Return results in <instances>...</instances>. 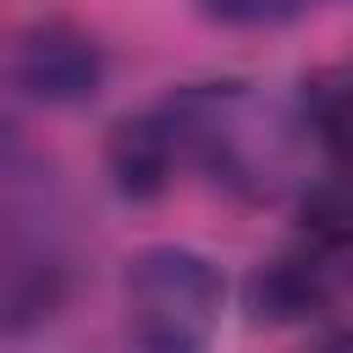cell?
I'll return each instance as SVG.
<instances>
[{
  "instance_id": "1",
  "label": "cell",
  "mask_w": 353,
  "mask_h": 353,
  "mask_svg": "<svg viewBox=\"0 0 353 353\" xmlns=\"http://www.w3.org/2000/svg\"><path fill=\"white\" fill-rule=\"evenodd\" d=\"M176 154L237 199H276L298 176V121L248 83H193L160 105Z\"/></svg>"
},
{
  "instance_id": "2",
  "label": "cell",
  "mask_w": 353,
  "mask_h": 353,
  "mask_svg": "<svg viewBox=\"0 0 353 353\" xmlns=\"http://www.w3.org/2000/svg\"><path fill=\"white\" fill-rule=\"evenodd\" d=\"M226 281L193 248H143L127 265V320L143 353H204L221 331Z\"/></svg>"
},
{
  "instance_id": "3",
  "label": "cell",
  "mask_w": 353,
  "mask_h": 353,
  "mask_svg": "<svg viewBox=\"0 0 353 353\" xmlns=\"http://www.w3.org/2000/svg\"><path fill=\"white\" fill-rule=\"evenodd\" d=\"M66 292V265L61 254L22 226L17 215L0 210V331H28L39 325Z\"/></svg>"
},
{
  "instance_id": "4",
  "label": "cell",
  "mask_w": 353,
  "mask_h": 353,
  "mask_svg": "<svg viewBox=\"0 0 353 353\" xmlns=\"http://www.w3.org/2000/svg\"><path fill=\"white\" fill-rule=\"evenodd\" d=\"M105 61L94 50L88 33L66 28V22H44L17 44V83L50 105H77L99 88Z\"/></svg>"
},
{
  "instance_id": "5",
  "label": "cell",
  "mask_w": 353,
  "mask_h": 353,
  "mask_svg": "<svg viewBox=\"0 0 353 353\" xmlns=\"http://www.w3.org/2000/svg\"><path fill=\"white\" fill-rule=\"evenodd\" d=\"M331 270H336V265H325L320 254H309V248L298 243L292 254L270 259V265L248 281V309H254L259 320H270V325L309 320V314H320L325 298H331Z\"/></svg>"
},
{
  "instance_id": "6",
  "label": "cell",
  "mask_w": 353,
  "mask_h": 353,
  "mask_svg": "<svg viewBox=\"0 0 353 353\" xmlns=\"http://www.w3.org/2000/svg\"><path fill=\"white\" fill-rule=\"evenodd\" d=\"M176 160L182 154H176V138H171V127H165L160 110L138 116V121H121L110 132V176H116V188L127 199H154L171 182Z\"/></svg>"
},
{
  "instance_id": "7",
  "label": "cell",
  "mask_w": 353,
  "mask_h": 353,
  "mask_svg": "<svg viewBox=\"0 0 353 353\" xmlns=\"http://www.w3.org/2000/svg\"><path fill=\"white\" fill-rule=\"evenodd\" d=\"M320 149L342 154L347 143V72L331 66V72H314L303 83V121H298Z\"/></svg>"
},
{
  "instance_id": "8",
  "label": "cell",
  "mask_w": 353,
  "mask_h": 353,
  "mask_svg": "<svg viewBox=\"0 0 353 353\" xmlns=\"http://www.w3.org/2000/svg\"><path fill=\"white\" fill-rule=\"evenodd\" d=\"M199 6H204V17H215L226 28H276L303 0H199Z\"/></svg>"
},
{
  "instance_id": "9",
  "label": "cell",
  "mask_w": 353,
  "mask_h": 353,
  "mask_svg": "<svg viewBox=\"0 0 353 353\" xmlns=\"http://www.w3.org/2000/svg\"><path fill=\"white\" fill-rule=\"evenodd\" d=\"M314 353H347V336H325V342H320Z\"/></svg>"
}]
</instances>
